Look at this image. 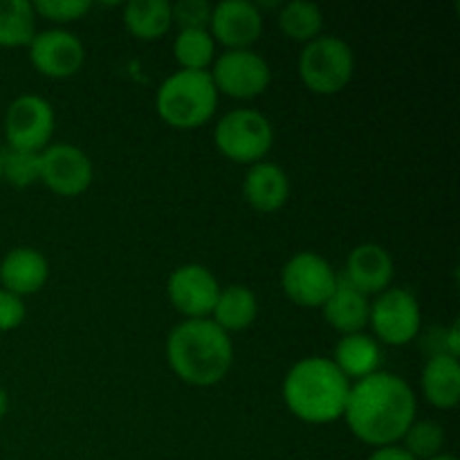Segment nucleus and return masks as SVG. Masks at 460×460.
Returning <instances> with one entry per match:
<instances>
[{
  "label": "nucleus",
  "instance_id": "39448f33",
  "mask_svg": "<svg viewBox=\"0 0 460 460\" xmlns=\"http://www.w3.org/2000/svg\"><path fill=\"white\" fill-rule=\"evenodd\" d=\"M355 57L346 40L317 36L299 54L301 81L317 94H335L353 79Z\"/></svg>",
  "mask_w": 460,
  "mask_h": 460
},
{
  "label": "nucleus",
  "instance_id": "6ab92c4d",
  "mask_svg": "<svg viewBox=\"0 0 460 460\" xmlns=\"http://www.w3.org/2000/svg\"><path fill=\"white\" fill-rule=\"evenodd\" d=\"M323 308V317L331 323L335 331L344 332V335H353V332H362L368 326V313H371V304L362 292L350 288L349 283L340 286L337 283L335 292L328 296Z\"/></svg>",
  "mask_w": 460,
  "mask_h": 460
},
{
  "label": "nucleus",
  "instance_id": "c85d7f7f",
  "mask_svg": "<svg viewBox=\"0 0 460 460\" xmlns=\"http://www.w3.org/2000/svg\"><path fill=\"white\" fill-rule=\"evenodd\" d=\"M90 9H93L90 0H39L34 3V12L54 22L76 21V18H84Z\"/></svg>",
  "mask_w": 460,
  "mask_h": 460
},
{
  "label": "nucleus",
  "instance_id": "cd10ccee",
  "mask_svg": "<svg viewBox=\"0 0 460 460\" xmlns=\"http://www.w3.org/2000/svg\"><path fill=\"white\" fill-rule=\"evenodd\" d=\"M211 7L207 0H180L171 4L173 22H178L180 30H207L211 22Z\"/></svg>",
  "mask_w": 460,
  "mask_h": 460
},
{
  "label": "nucleus",
  "instance_id": "473e14b6",
  "mask_svg": "<svg viewBox=\"0 0 460 460\" xmlns=\"http://www.w3.org/2000/svg\"><path fill=\"white\" fill-rule=\"evenodd\" d=\"M7 409H9V395H7V391H4L3 386H0V420H3V418H4Z\"/></svg>",
  "mask_w": 460,
  "mask_h": 460
},
{
  "label": "nucleus",
  "instance_id": "2eb2a0df",
  "mask_svg": "<svg viewBox=\"0 0 460 460\" xmlns=\"http://www.w3.org/2000/svg\"><path fill=\"white\" fill-rule=\"evenodd\" d=\"M346 283L364 296L389 290L394 281V259L377 243H362L346 259Z\"/></svg>",
  "mask_w": 460,
  "mask_h": 460
},
{
  "label": "nucleus",
  "instance_id": "ddd939ff",
  "mask_svg": "<svg viewBox=\"0 0 460 460\" xmlns=\"http://www.w3.org/2000/svg\"><path fill=\"white\" fill-rule=\"evenodd\" d=\"M30 61L49 79H67L84 67L85 48L72 31L45 30L31 39Z\"/></svg>",
  "mask_w": 460,
  "mask_h": 460
},
{
  "label": "nucleus",
  "instance_id": "f03ea898",
  "mask_svg": "<svg viewBox=\"0 0 460 460\" xmlns=\"http://www.w3.org/2000/svg\"><path fill=\"white\" fill-rule=\"evenodd\" d=\"M166 362L187 385L214 386L232 368V340L211 319H184L169 332Z\"/></svg>",
  "mask_w": 460,
  "mask_h": 460
},
{
  "label": "nucleus",
  "instance_id": "1a4fd4ad",
  "mask_svg": "<svg viewBox=\"0 0 460 460\" xmlns=\"http://www.w3.org/2000/svg\"><path fill=\"white\" fill-rule=\"evenodd\" d=\"M54 133V111L39 94H21L4 112V137L9 148L40 153Z\"/></svg>",
  "mask_w": 460,
  "mask_h": 460
},
{
  "label": "nucleus",
  "instance_id": "b1692460",
  "mask_svg": "<svg viewBox=\"0 0 460 460\" xmlns=\"http://www.w3.org/2000/svg\"><path fill=\"white\" fill-rule=\"evenodd\" d=\"M279 27H281V31L288 39L310 43L317 36H322L323 13L314 3H308V0H292V3L281 7Z\"/></svg>",
  "mask_w": 460,
  "mask_h": 460
},
{
  "label": "nucleus",
  "instance_id": "a878e982",
  "mask_svg": "<svg viewBox=\"0 0 460 460\" xmlns=\"http://www.w3.org/2000/svg\"><path fill=\"white\" fill-rule=\"evenodd\" d=\"M402 440L407 454H411L416 460H429L443 454L445 429L434 420H413Z\"/></svg>",
  "mask_w": 460,
  "mask_h": 460
},
{
  "label": "nucleus",
  "instance_id": "bb28decb",
  "mask_svg": "<svg viewBox=\"0 0 460 460\" xmlns=\"http://www.w3.org/2000/svg\"><path fill=\"white\" fill-rule=\"evenodd\" d=\"M0 160H3V180H7L12 187L25 189L40 180V153L7 148Z\"/></svg>",
  "mask_w": 460,
  "mask_h": 460
},
{
  "label": "nucleus",
  "instance_id": "72a5a7b5",
  "mask_svg": "<svg viewBox=\"0 0 460 460\" xmlns=\"http://www.w3.org/2000/svg\"><path fill=\"white\" fill-rule=\"evenodd\" d=\"M429 460H458L456 456H452V454H438V456L429 458Z\"/></svg>",
  "mask_w": 460,
  "mask_h": 460
},
{
  "label": "nucleus",
  "instance_id": "0eeeda50",
  "mask_svg": "<svg viewBox=\"0 0 460 460\" xmlns=\"http://www.w3.org/2000/svg\"><path fill=\"white\" fill-rule=\"evenodd\" d=\"M368 323L380 341L386 346H404L420 332L422 314L416 296L402 288H389L380 292L371 304Z\"/></svg>",
  "mask_w": 460,
  "mask_h": 460
},
{
  "label": "nucleus",
  "instance_id": "2f4dec72",
  "mask_svg": "<svg viewBox=\"0 0 460 460\" xmlns=\"http://www.w3.org/2000/svg\"><path fill=\"white\" fill-rule=\"evenodd\" d=\"M445 355H449V358L458 359V355H460V332H458V323H454V326L449 328V332H447V350H445Z\"/></svg>",
  "mask_w": 460,
  "mask_h": 460
},
{
  "label": "nucleus",
  "instance_id": "9b49d317",
  "mask_svg": "<svg viewBox=\"0 0 460 460\" xmlns=\"http://www.w3.org/2000/svg\"><path fill=\"white\" fill-rule=\"evenodd\" d=\"M93 178V162L75 144H52L40 151V182L57 196H81Z\"/></svg>",
  "mask_w": 460,
  "mask_h": 460
},
{
  "label": "nucleus",
  "instance_id": "4468645a",
  "mask_svg": "<svg viewBox=\"0 0 460 460\" xmlns=\"http://www.w3.org/2000/svg\"><path fill=\"white\" fill-rule=\"evenodd\" d=\"M209 27L214 40L227 49H250L263 34V16L250 0H223L211 12Z\"/></svg>",
  "mask_w": 460,
  "mask_h": 460
},
{
  "label": "nucleus",
  "instance_id": "f257e3e1",
  "mask_svg": "<svg viewBox=\"0 0 460 460\" xmlns=\"http://www.w3.org/2000/svg\"><path fill=\"white\" fill-rule=\"evenodd\" d=\"M344 420L362 443L395 445L416 420V395L400 376L377 371L350 385Z\"/></svg>",
  "mask_w": 460,
  "mask_h": 460
},
{
  "label": "nucleus",
  "instance_id": "4be33fe9",
  "mask_svg": "<svg viewBox=\"0 0 460 460\" xmlns=\"http://www.w3.org/2000/svg\"><path fill=\"white\" fill-rule=\"evenodd\" d=\"M126 30L142 40H157L173 25L169 0H130L124 9Z\"/></svg>",
  "mask_w": 460,
  "mask_h": 460
},
{
  "label": "nucleus",
  "instance_id": "5701e85b",
  "mask_svg": "<svg viewBox=\"0 0 460 460\" xmlns=\"http://www.w3.org/2000/svg\"><path fill=\"white\" fill-rule=\"evenodd\" d=\"M36 36L34 4L27 0H0V45L22 48Z\"/></svg>",
  "mask_w": 460,
  "mask_h": 460
},
{
  "label": "nucleus",
  "instance_id": "7c9ffc66",
  "mask_svg": "<svg viewBox=\"0 0 460 460\" xmlns=\"http://www.w3.org/2000/svg\"><path fill=\"white\" fill-rule=\"evenodd\" d=\"M367 460H416L407 449L400 445H386V447H377Z\"/></svg>",
  "mask_w": 460,
  "mask_h": 460
},
{
  "label": "nucleus",
  "instance_id": "412c9836",
  "mask_svg": "<svg viewBox=\"0 0 460 460\" xmlns=\"http://www.w3.org/2000/svg\"><path fill=\"white\" fill-rule=\"evenodd\" d=\"M214 319L211 322L216 326L223 328L225 332H238L250 328L256 322L259 314V301L256 295L245 286H227L220 290L218 301L214 305Z\"/></svg>",
  "mask_w": 460,
  "mask_h": 460
},
{
  "label": "nucleus",
  "instance_id": "393cba45",
  "mask_svg": "<svg viewBox=\"0 0 460 460\" xmlns=\"http://www.w3.org/2000/svg\"><path fill=\"white\" fill-rule=\"evenodd\" d=\"M173 54L182 66L180 70H207L214 61L216 40L209 30H180L175 36Z\"/></svg>",
  "mask_w": 460,
  "mask_h": 460
},
{
  "label": "nucleus",
  "instance_id": "dca6fc26",
  "mask_svg": "<svg viewBox=\"0 0 460 460\" xmlns=\"http://www.w3.org/2000/svg\"><path fill=\"white\" fill-rule=\"evenodd\" d=\"M49 277L48 259L34 247H13L0 261V283L18 296L34 295Z\"/></svg>",
  "mask_w": 460,
  "mask_h": 460
},
{
  "label": "nucleus",
  "instance_id": "a211bd4d",
  "mask_svg": "<svg viewBox=\"0 0 460 460\" xmlns=\"http://www.w3.org/2000/svg\"><path fill=\"white\" fill-rule=\"evenodd\" d=\"M422 394L436 409H454L460 402V364L449 355L438 353L422 371Z\"/></svg>",
  "mask_w": 460,
  "mask_h": 460
},
{
  "label": "nucleus",
  "instance_id": "9d476101",
  "mask_svg": "<svg viewBox=\"0 0 460 460\" xmlns=\"http://www.w3.org/2000/svg\"><path fill=\"white\" fill-rule=\"evenodd\" d=\"M218 93L234 99H254L268 90L272 70L254 49H227L209 72Z\"/></svg>",
  "mask_w": 460,
  "mask_h": 460
},
{
  "label": "nucleus",
  "instance_id": "6e6552de",
  "mask_svg": "<svg viewBox=\"0 0 460 460\" xmlns=\"http://www.w3.org/2000/svg\"><path fill=\"white\" fill-rule=\"evenodd\" d=\"M281 286L288 299L301 308H322L335 292L337 277L331 263L317 252H299L281 270Z\"/></svg>",
  "mask_w": 460,
  "mask_h": 460
},
{
  "label": "nucleus",
  "instance_id": "423d86ee",
  "mask_svg": "<svg viewBox=\"0 0 460 460\" xmlns=\"http://www.w3.org/2000/svg\"><path fill=\"white\" fill-rule=\"evenodd\" d=\"M214 142L225 157L238 164H256L274 144V128L268 117L252 108H236L218 121Z\"/></svg>",
  "mask_w": 460,
  "mask_h": 460
},
{
  "label": "nucleus",
  "instance_id": "20e7f679",
  "mask_svg": "<svg viewBox=\"0 0 460 460\" xmlns=\"http://www.w3.org/2000/svg\"><path fill=\"white\" fill-rule=\"evenodd\" d=\"M218 106V90L207 70H178L157 88L155 108L162 119L180 130L200 128Z\"/></svg>",
  "mask_w": 460,
  "mask_h": 460
},
{
  "label": "nucleus",
  "instance_id": "f3484780",
  "mask_svg": "<svg viewBox=\"0 0 460 460\" xmlns=\"http://www.w3.org/2000/svg\"><path fill=\"white\" fill-rule=\"evenodd\" d=\"M245 200L261 214L279 211L290 198V180L281 166L272 162H256L250 166L243 182Z\"/></svg>",
  "mask_w": 460,
  "mask_h": 460
},
{
  "label": "nucleus",
  "instance_id": "f8f14e48",
  "mask_svg": "<svg viewBox=\"0 0 460 460\" xmlns=\"http://www.w3.org/2000/svg\"><path fill=\"white\" fill-rule=\"evenodd\" d=\"M169 301L187 319H207L214 313L220 286L209 268L200 263H187L173 270L166 283Z\"/></svg>",
  "mask_w": 460,
  "mask_h": 460
},
{
  "label": "nucleus",
  "instance_id": "c756f323",
  "mask_svg": "<svg viewBox=\"0 0 460 460\" xmlns=\"http://www.w3.org/2000/svg\"><path fill=\"white\" fill-rule=\"evenodd\" d=\"M25 304L22 296L13 295V292L0 288V332L16 331L25 319Z\"/></svg>",
  "mask_w": 460,
  "mask_h": 460
},
{
  "label": "nucleus",
  "instance_id": "7ed1b4c3",
  "mask_svg": "<svg viewBox=\"0 0 460 460\" xmlns=\"http://www.w3.org/2000/svg\"><path fill=\"white\" fill-rule=\"evenodd\" d=\"M350 382L328 358L299 359L283 380V400L299 420L328 425L344 418Z\"/></svg>",
  "mask_w": 460,
  "mask_h": 460
},
{
  "label": "nucleus",
  "instance_id": "f704fd0d",
  "mask_svg": "<svg viewBox=\"0 0 460 460\" xmlns=\"http://www.w3.org/2000/svg\"><path fill=\"white\" fill-rule=\"evenodd\" d=\"M0 155H3V151H0ZM0 182H3V160H0Z\"/></svg>",
  "mask_w": 460,
  "mask_h": 460
},
{
  "label": "nucleus",
  "instance_id": "aec40b11",
  "mask_svg": "<svg viewBox=\"0 0 460 460\" xmlns=\"http://www.w3.org/2000/svg\"><path fill=\"white\" fill-rule=\"evenodd\" d=\"M380 359L382 350L377 341L364 332H353V335H344L340 340L332 364L344 373L346 380L358 382L377 373Z\"/></svg>",
  "mask_w": 460,
  "mask_h": 460
}]
</instances>
